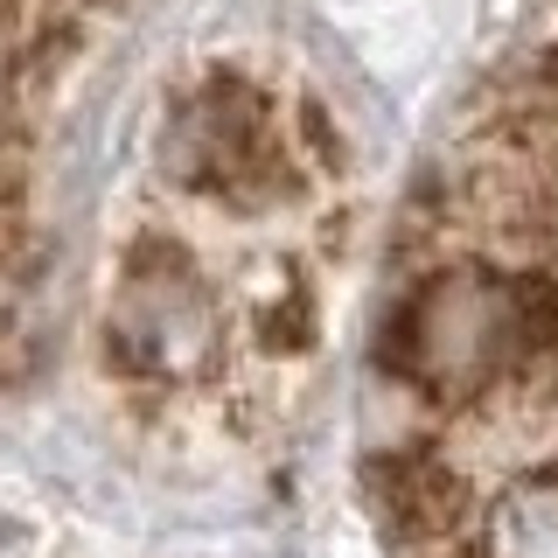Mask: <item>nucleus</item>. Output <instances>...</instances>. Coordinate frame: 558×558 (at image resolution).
I'll return each mask as SVG.
<instances>
[{"label": "nucleus", "mask_w": 558, "mask_h": 558, "mask_svg": "<svg viewBox=\"0 0 558 558\" xmlns=\"http://www.w3.org/2000/svg\"><path fill=\"white\" fill-rule=\"evenodd\" d=\"M105 0H0V92L28 84L57 63V49L77 35Z\"/></svg>", "instance_id": "nucleus-1"}]
</instances>
